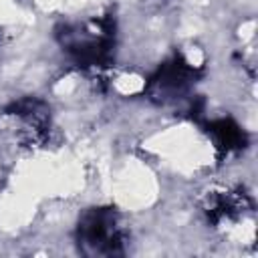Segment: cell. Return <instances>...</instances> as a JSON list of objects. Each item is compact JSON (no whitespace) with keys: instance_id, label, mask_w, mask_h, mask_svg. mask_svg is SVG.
<instances>
[{"instance_id":"6da1fadb","label":"cell","mask_w":258,"mask_h":258,"mask_svg":"<svg viewBox=\"0 0 258 258\" xmlns=\"http://www.w3.org/2000/svg\"><path fill=\"white\" fill-rule=\"evenodd\" d=\"M77 240L89 256H115L123 252V230L113 210H89L77 228Z\"/></svg>"},{"instance_id":"7a4b0ae2","label":"cell","mask_w":258,"mask_h":258,"mask_svg":"<svg viewBox=\"0 0 258 258\" xmlns=\"http://www.w3.org/2000/svg\"><path fill=\"white\" fill-rule=\"evenodd\" d=\"M60 44L77 60L97 64L109 54L113 46V28L105 20H89L67 26L60 32Z\"/></svg>"},{"instance_id":"3957f363","label":"cell","mask_w":258,"mask_h":258,"mask_svg":"<svg viewBox=\"0 0 258 258\" xmlns=\"http://www.w3.org/2000/svg\"><path fill=\"white\" fill-rule=\"evenodd\" d=\"M6 119L16 139L24 145H36L46 137L48 109L38 99H22L6 109Z\"/></svg>"},{"instance_id":"277c9868","label":"cell","mask_w":258,"mask_h":258,"mask_svg":"<svg viewBox=\"0 0 258 258\" xmlns=\"http://www.w3.org/2000/svg\"><path fill=\"white\" fill-rule=\"evenodd\" d=\"M191 81V69L183 60L167 62L151 81V93L159 99H175Z\"/></svg>"},{"instance_id":"5b68a950","label":"cell","mask_w":258,"mask_h":258,"mask_svg":"<svg viewBox=\"0 0 258 258\" xmlns=\"http://www.w3.org/2000/svg\"><path fill=\"white\" fill-rule=\"evenodd\" d=\"M212 131H214V135H216L218 145H222V147H226V149H234V147H238L240 141H242V133H240L238 127L232 125L230 121H218V123H214V125H212Z\"/></svg>"}]
</instances>
